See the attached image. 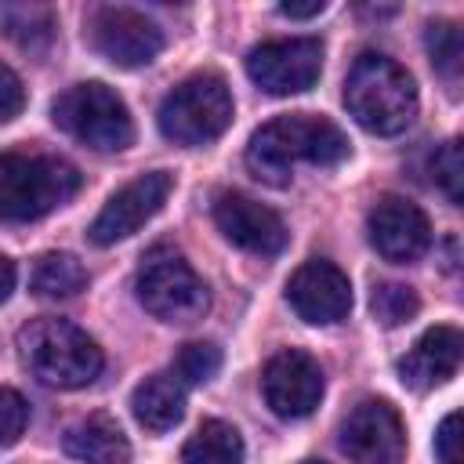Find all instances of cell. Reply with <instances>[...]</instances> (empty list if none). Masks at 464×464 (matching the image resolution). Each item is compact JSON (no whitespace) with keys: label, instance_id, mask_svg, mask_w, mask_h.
Instances as JSON below:
<instances>
[{"label":"cell","instance_id":"obj_31","mask_svg":"<svg viewBox=\"0 0 464 464\" xmlns=\"http://www.w3.org/2000/svg\"><path fill=\"white\" fill-rule=\"evenodd\" d=\"M301 464H326V460H301Z\"/></svg>","mask_w":464,"mask_h":464},{"label":"cell","instance_id":"obj_12","mask_svg":"<svg viewBox=\"0 0 464 464\" xmlns=\"http://www.w3.org/2000/svg\"><path fill=\"white\" fill-rule=\"evenodd\" d=\"M261 392L276 417L301 420L308 417L323 399V370L319 362L301 348L276 352L261 370Z\"/></svg>","mask_w":464,"mask_h":464},{"label":"cell","instance_id":"obj_23","mask_svg":"<svg viewBox=\"0 0 464 464\" xmlns=\"http://www.w3.org/2000/svg\"><path fill=\"white\" fill-rule=\"evenodd\" d=\"M370 312L381 326H402L420 312V297L406 283H377L370 294Z\"/></svg>","mask_w":464,"mask_h":464},{"label":"cell","instance_id":"obj_3","mask_svg":"<svg viewBox=\"0 0 464 464\" xmlns=\"http://www.w3.org/2000/svg\"><path fill=\"white\" fill-rule=\"evenodd\" d=\"M344 105L370 134H399L417 116V83L388 54L362 51L344 80Z\"/></svg>","mask_w":464,"mask_h":464},{"label":"cell","instance_id":"obj_27","mask_svg":"<svg viewBox=\"0 0 464 464\" xmlns=\"http://www.w3.org/2000/svg\"><path fill=\"white\" fill-rule=\"evenodd\" d=\"M435 453L442 464H460V413H446L435 431Z\"/></svg>","mask_w":464,"mask_h":464},{"label":"cell","instance_id":"obj_8","mask_svg":"<svg viewBox=\"0 0 464 464\" xmlns=\"http://www.w3.org/2000/svg\"><path fill=\"white\" fill-rule=\"evenodd\" d=\"M83 40L94 54L120 69L149 65L163 51V29L138 7L123 4H98L83 18Z\"/></svg>","mask_w":464,"mask_h":464},{"label":"cell","instance_id":"obj_26","mask_svg":"<svg viewBox=\"0 0 464 464\" xmlns=\"http://www.w3.org/2000/svg\"><path fill=\"white\" fill-rule=\"evenodd\" d=\"M29 424V406L14 388H0V450H11Z\"/></svg>","mask_w":464,"mask_h":464},{"label":"cell","instance_id":"obj_29","mask_svg":"<svg viewBox=\"0 0 464 464\" xmlns=\"http://www.w3.org/2000/svg\"><path fill=\"white\" fill-rule=\"evenodd\" d=\"M326 11V0H308V4H279V14L286 18H315Z\"/></svg>","mask_w":464,"mask_h":464},{"label":"cell","instance_id":"obj_2","mask_svg":"<svg viewBox=\"0 0 464 464\" xmlns=\"http://www.w3.org/2000/svg\"><path fill=\"white\" fill-rule=\"evenodd\" d=\"M18 355L40 384L58 392L87 388L105 366L98 341L87 337L76 323L54 319V315L29 319L18 330Z\"/></svg>","mask_w":464,"mask_h":464},{"label":"cell","instance_id":"obj_6","mask_svg":"<svg viewBox=\"0 0 464 464\" xmlns=\"http://www.w3.org/2000/svg\"><path fill=\"white\" fill-rule=\"evenodd\" d=\"M51 120L58 130L94 152H123L134 141V120L127 102L98 80L72 83L69 91H62L51 105Z\"/></svg>","mask_w":464,"mask_h":464},{"label":"cell","instance_id":"obj_30","mask_svg":"<svg viewBox=\"0 0 464 464\" xmlns=\"http://www.w3.org/2000/svg\"><path fill=\"white\" fill-rule=\"evenodd\" d=\"M14 279H18V272H14V261H11L7 254H0V304L11 297V290H14Z\"/></svg>","mask_w":464,"mask_h":464},{"label":"cell","instance_id":"obj_17","mask_svg":"<svg viewBox=\"0 0 464 464\" xmlns=\"http://www.w3.org/2000/svg\"><path fill=\"white\" fill-rule=\"evenodd\" d=\"M62 450L80 464H127L130 460V442L109 413H91L69 424L62 435Z\"/></svg>","mask_w":464,"mask_h":464},{"label":"cell","instance_id":"obj_10","mask_svg":"<svg viewBox=\"0 0 464 464\" xmlns=\"http://www.w3.org/2000/svg\"><path fill=\"white\" fill-rule=\"evenodd\" d=\"M170 192H174V178L167 170H149V174L127 181L98 210V218L87 228V239L94 246H112V243L134 236L145 221H152L163 210V203L170 199Z\"/></svg>","mask_w":464,"mask_h":464},{"label":"cell","instance_id":"obj_16","mask_svg":"<svg viewBox=\"0 0 464 464\" xmlns=\"http://www.w3.org/2000/svg\"><path fill=\"white\" fill-rule=\"evenodd\" d=\"M460 352H464V341L457 326H431L399 359V381L413 392H431L460 370Z\"/></svg>","mask_w":464,"mask_h":464},{"label":"cell","instance_id":"obj_9","mask_svg":"<svg viewBox=\"0 0 464 464\" xmlns=\"http://www.w3.org/2000/svg\"><path fill=\"white\" fill-rule=\"evenodd\" d=\"M323 72V44L315 36H290L257 44L246 54V76L276 98L308 91Z\"/></svg>","mask_w":464,"mask_h":464},{"label":"cell","instance_id":"obj_5","mask_svg":"<svg viewBox=\"0 0 464 464\" xmlns=\"http://www.w3.org/2000/svg\"><path fill=\"white\" fill-rule=\"evenodd\" d=\"M232 109V91L221 72H192L160 102L156 120L167 141L196 149L228 130Z\"/></svg>","mask_w":464,"mask_h":464},{"label":"cell","instance_id":"obj_20","mask_svg":"<svg viewBox=\"0 0 464 464\" xmlns=\"http://www.w3.org/2000/svg\"><path fill=\"white\" fill-rule=\"evenodd\" d=\"M181 464H243V439L228 420H203L181 446Z\"/></svg>","mask_w":464,"mask_h":464},{"label":"cell","instance_id":"obj_25","mask_svg":"<svg viewBox=\"0 0 464 464\" xmlns=\"http://www.w3.org/2000/svg\"><path fill=\"white\" fill-rule=\"evenodd\" d=\"M431 178L435 185L446 192L450 203H464V152H460V141L450 138L435 156H431Z\"/></svg>","mask_w":464,"mask_h":464},{"label":"cell","instance_id":"obj_13","mask_svg":"<svg viewBox=\"0 0 464 464\" xmlns=\"http://www.w3.org/2000/svg\"><path fill=\"white\" fill-rule=\"evenodd\" d=\"M366 236H370L373 250L384 261L410 265V261L428 254V246H431V221L406 196H381L373 203L370 218H366Z\"/></svg>","mask_w":464,"mask_h":464},{"label":"cell","instance_id":"obj_1","mask_svg":"<svg viewBox=\"0 0 464 464\" xmlns=\"http://www.w3.org/2000/svg\"><path fill=\"white\" fill-rule=\"evenodd\" d=\"M352 152L348 134L315 112H283L254 130L246 145V167L257 181L283 188L294 178V167L304 160L312 167H337Z\"/></svg>","mask_w":464,"mask_h":464},{"label":"cell","instance_id":"obj_24","mask_svg":"<svg viewBox=\"0 0 464 464\" xmlns=\"http://www.w3.org/2000/svg\"><path fill=\"white\" fill-rule=\"evenodd\" d=\"M218 370H221V348L210 341H188L181 344L170 373L188 388V384H207Z\"/></svg>","mask_w":464,"mask_h":464},{"label":"cell","instance_id":"obj_21","mask_svg":"<svg viewBox=\"0 0 464 464\" xmlns=\"http://www.w3.org/2000/svg\"><path fill=\"white\" fill-rule=\"evenodd\" d=\"M29 283H33V294H36V297L65 301V297H76V294L87 286V268L80 265V257L54 250V254L36 257Z\"/></svg>","mask_w":464,"mask_h":464},{"label":"cell","instance_id":"obj_18","mask_svg":"<svg viewBox=\"0 0 464 464\" xmlns=\"http://www.w3.org/2000/svg\"><path fill=\"white\" fill-rule=\"evenodd\" d=\"M130 413L152 435L170 431L185 417V384L174 373H149L130 395Z\"/></svg>","mask_w":464,"mask_h":464},{"label":"cell","instance_id":"obj_28","mask_svg":"<svg viewBox=\"0 0 464 464\" xmlns=\"http://www.w3.org/2000/svg\"><path fill=\"white\" fill-rule=\"evenodd\" d=\"M25 105V91H22V80L0 62V123L14 120Z\"/></svg>","mask_w":464,"mask_h":464},{"label":"cell","instance_id":"obj_11","mask_svg":"<svg viewBox=\"0 0 464 464\" xmlns=\"http://www.w3.org/2000/svg\"><path fill=\"white\" fill-rule=\"evenodd\" d=\"M337 442L355 464H402L406 457L402 417L384 399H362L352 406V413L341 420Z\"/></svg>","mask_w":464,"mask_h":464},{"label":"cell","instance_id":"obj_7","mask_svg":"<svg viewBox=\"0 0 464 464\" xmlns=\"http://www.w3.org/2000/svg\"><path fill=\"white\" fill-rule=\"evenodd\" d=\"M134 294L149 315H156L160 323H178V326L203 319L210 308V294L203 279L170 246H152L141 257V268L134 276Z\"/></svg>","mask_w":464,"mask_h":464},{"label":"cell","instance_id":"obj_4","mask_svg":"<svg viewBox=\"0 0 464 464\" xmlns=\"http://www.w3.org/2000/svg\"><path fill=\"white\" fill-rule=\"evenodd\" d=\"M80 192V170L58 156H0V221H36Z\"/></svg>","mask_w":464,"mask_h":464},{"label":"cell","instance_id":"obj_22","mask_svg":"<svg viewBox=\"0 0 464 464\" xmlns=\"http://www.w3.org/2000/svg\"><path fill=\"white\" fill-rule=\"evenodd\" d=\"M424 47L431 54L435 72L446 83H457L460 80V65H464V40H460L457 22H431L424 29Z\"/></svg>","mask_w":464,"mask_h":464},{"label":"cell","instance_id":"obj_14","mask_svg":"<svg viewBox=\"0 0 464 464\" xmlns=\"http://www.w3.org/2000/svg\"><path fill=\"white\" fill-rule=\"evenodd\" d=\"M286 301L297 319L312 326H330L352 312V283L334 261L312 257L286 279Z\"/></svg>","mask_w":464,"mask_h":464},{"label":"cell","instance_id":"obj_15","mask_svg":"<svg viewBox=\"0 0 464 464\" xmlns=\"http://www.w3.org/2000/svg\"><path fill=\"white\" fill-rule=\"evenodd\" d=\"M214 225L221 228L228 243H236L239 250L261 254V257H276L286 246L283 218L246 192H221L214 199Z\"/></svg>","mask_w":464,"mask_h":464},{"label":"cell","instance_id":"obj_19","mask_svg":"<svg viewBox=\"0 0 464 464\" xmlns=\"http://www.w3.org/2000/svg\"><path fill=\"white\" fill-rule=\"evenodd\" d=\"M0 33L25 54H44L54 40V11L47 4H0Z\"/></svg>","mask_w":464,"mask_h":464}]
</instances>
